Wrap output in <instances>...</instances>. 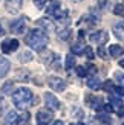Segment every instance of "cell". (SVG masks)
Returning <instances> with one entry per match:
<instances>
[{
	"label": "cell",
	"mask_w": 124,
	"mask_h": 125,
	"mask_svg": "<svg viewBox=\"0 0 124 125\" xmlns=\"http://www.w3.org/2000/svg\"><path fill=\"white\" fill-rule=\"evenodd\" d=\"M25 41H26V44L29 47H32L34 51H43V49L46 47V44H48V37H46V34L43 32V31L32 29V31L28 32Z\"/></svg>",
	"instance_id": "cell-1"
},
{
	"label": "cell",
	"mask_w": 124,
	"mask_h": 125,
	"mask_svg": "<svg viewBox=\"0 0 124 125\" xmlns=\"http://www.w3.org/2000/svg\"><path fill=\"white\" fill-rule=\"evenodd\" d=\"M32 101V92L26 87H20V89H17L14 92V95H12V102L17 108H26L28 105L31 104Z\"/></svg>",
	"instance_id": "cell-2"
},
{
	"label": "cell",
	"mask_w": 124,
	"mask_h": 125,
	"mask_svg": "<svg viewBox=\"0 0 124 125\" xmlns=\"http://www.w3.org/2000/svg\"><path fill=\"white\" fill-rule=\"evenodd\" d=\"M48 83H49V87H51L52 90H55V92H63L66 89V83L58 76H51Z\"/></svg>",
	"instance_id": "cell-3"
},
{
	"label": "cell",
	"mask_w": 124,
	"mask_h": 125,
	"mask_svg": "<svg viewBox=\"0 0 124 125\" xmlns=\"http://www.w3.org/2000/svg\"><path fill=\"white\" fill-rule=\"evenodd\" d=\"M45 102H46V107H48L49 110H58V108H60L58 99L55 98L52 93H45Z\"/></svg>",
	"instance_id": "cell-4"
},
{
	"label": "cell",
	"mask_w": 124,
	"mask_h": 125,
	"mask_svg": "<svg viewBox=\"0 0 124 125\" xmlns=\"http://www.w3.org/2000/svg\"><path fill=\"white\" fill-rule=\"evenodd\" d=\"M25 28H26V21H25V17L22 18H17L15 21H12L11 23V32H14V34H22Z\"/></svg>",
	"instance_id": "cell-5"
},
{
	"label": "cell",
	"mask_w": 124,
	"mask_h": 125,
	"mask_svg": "<svg viewBox=\"0 0 124 125\" xmlns=\"http://www.w3.org/2000/svg\"><path fill=\"white\" fill-rule=\"evenodd\" d=\"M17 47H18V41L15 38L14 40H5L2 43V51H3V53L14 52V51H17Z\"/></svg>",
	"instance_id": "cell-6"
},
{
	"label": "cell",
	"mask_w": 124,
	"mask_h": 125,
	"mask_svg": "<svg viewBox=\"0 0 124 125\" xmlns=\"http://www.w3.org/2000/svg\"><path fill=\"white\" fill-rule=\"evenodd\" d=\"M109 38V35L106 31H97V32H94L90 35V41L94 43H98V44H103V43H106Z\"/></svg>",
	"instance_id": "cell-7"
},
{
	"label": "cell",
	"mask_w": 124,
	"mask_h": 125,
	"mask_svg": "<svg viewBox=\"0 0 124 125\" xmlns=\"http://www.w3.org/2000/svg\"><path fill=\"white\" fill-rule=\"evenodd\" d=\"M51 121H52V115L49 113V111L40 110L38 113H37V122H38V125H48Z\"/></svg>",
	"instance_id": "cell-8"
},
{
	"label": "cell",
	"mask_w": 124,
	"mask_h": 125,
	"mask_svg": "<svg viewBox=\"0 0 124 125\" xmlns=\"http://www.w3.org/2000/svg\"><path fill=\"white\" fill-rule=\"evenodd\" d=\"M20 2L22 0H6L5 6H6V11L11 12V14H17L20 11Z\"/></svg>",
	"instance_id": "cell-9"
},
{
	"label": "cell",
	"mask_w": 124,
	"mask_h": 125,
	"mask_svg": "<svg viewBox=\"0 0 124 125\" xmlns=\"http://www.w3.org/2000/svg\"><path fill=\"white\" fill-rule=\"evenodd\" d=\"M9 67H11V62L5 57H0V78L6 76V73L9 72Z\"/></svg>",
	"instance_id": "cell-10"
},
{
	"label": "cell",
	"mask_w": 124,
	"mask_h": 125,
	"mask_svg": "<svg viewBox=\"0 0 124 125\" xmlns=\"http://www.w3.org/2000/svg\"><path fill=\"white\" fill-rule=\"evenodd\" d=\"M37 24H38V26H41L45 31H55L54 23L49 20V18H40V20H37Z\"/></svg>",
	"instance_id": "cell-11"
},
{
	"label": "cell",
	"mask_w": 124,
	"mask_h": 125,
	"mask_svg": "<svg viewBox=\"0 0 124 125\" xmlns=\"http://www.w3.org/2000/svg\"><path fill=\"white\" fill-rule=\"evenodd\" d=\"M113 34L118 40H124V24L123 23H115L113 24Z\"/></svg>",
	"instance_id": "cell-12"
},
{
	"label": "cell",
	"mask_w": 124,
	"mask_h": 125,
	"mask_svg": "<svg viewBox=\"0 0 124 125\" xmlns=\"http://www.w3.org/2000/svg\"><path fill=\"white\" fill-rule=\"evenodd\" d=\"M17 119H18V115L15 111H8V115L5 117V122L6 125H17Z\"/></svg>",
	"instance_id": "cell-13"
},
{
	"label": "cell",
	"mask_w": 124,
	"mask_h": 125,
	"mask_svg": "<svg viewBox=\"0 0 124 125\" xmlns=\"http://www.w3.org/2000/svg\"><path fill=\"white\" fill-rule=\"evenodd\" d=\"M109 53L112 55L113 58H116V57H120V55L123 53V47L118 46V44H112V46L109 47Z\"/></svg>",
	"instance_id": "cell-14"
},
{
	"label": "cell",
	"mask_w": 124,
	"mask_h": 125,
	"mask_svg": "<svg viewBox=\"0 0 124 125\" xmlns=\"http://www.w3.org/2000/svg\"><path fill=\"white\" fill-rule=\"evenodd\" d=\"M18 60H20L22 62H28V61H31V60H32V52H29V51L22 52L20 55H18Z\"/></svg>",
	"instance_id": "cell-15"
},
{
	"label": "cell",
	"mask_w": 124,
	"mask_h": 125,
	"mask_svg": "<svg viewBox=\"0 0 124 125\" xmlns=\"http://www.w3.org/2000/svg\"><path fill=\"white\" fill-rule=\"evenodd\" d=\"M87 87H89V89H94V90L100 89V79H98V78H90L87 81Z\"/></svg>",
	"instance_id": "cell-16"
},
{
	"label": "cell",
	"mask_w": 124,
	"mask_h": 125,
	"mask_svg": "<svg viewBox=\"0 0 124 125\" xmlns=\"http://www.w3.org/2000/svg\"><path fill=\"white\" fill-rule=\"evenodd\" d=\"M55 58H57V57H55V53H52V52H46V53L41 57V61L46 62V64H51V61L55 60Z\"/></svg>",
	"instance_id": "cell-17"
},
{
	"label": "cell",
	"mask_w": 124,
	"mask_h": 125,
	"mask_svg": "<svg viewBox=\"0 0 124 125\" xmlns=\"http://www.w3.org/2000/svg\"><path fill=\"white\" fill-rule=\"evenodd\" d=\"M58 37L61 40H67L71 37V29H67V28H63V29H60L58 31Z\"/></svg>",
	"instance_id": "cell-18"
},
{
	"label": "cell",
	"mask_w": 124,
	"mask_h": 125,
	"mask_svg": "<svg viewBox=\"0 0 124 125\" xmlns=\"http://www.w3.org/2000/svg\"><path fill=\"white\" fill-rule=\"evenodd\" d=\"M74 66H75V58H74V55H67L66 57V69L69 70V69H72Z\"/></svg>",
	"instance_id": "cell-19"
},
{
	"label": "cell",
	"mask_w": 124,
	"mask_h": 125,
	"mask_svg": "<svg viewBox=\"0 0 124 125\" xmlns=\"http://www.w3.org/2000/svg\"><path fill=\"white\" fill-rule=\"evenodd\" d=\"M72 52H74V53H77V55L83 53V52H84V46L81 44V43H77V44H74V46H72Z\"/></svg>",
	"instance_id": "cell-20"
},
{
	"label": "cell",
	"mask_w": 124,
	"mask_h": 125,
	"mask_svg": "<svg viewBox=\"0 0 124 125\" xmlns=\"http://www.w3.org/2000/svg\"><path fill=\"white\" fill-rule=\"evenodd\" d=\"M12 87H14V84H12L11 81H8V83H5V84H3L2 92L5 93V95H8V93H11V92H12Z\"/></svg>",
	"instance_id": "cell-21"
},
{
	"label": "cell",
	"mask_w": 124,
	"mask_h": 125,
	"mask_svg": "<svg viewBox=\"0 0 124 125\" xmlns=\"http://www.w3.org/2000/svg\"><path fill=\"white\" fill-rule=\"evenodd\" d=\"M29 121V113H23L22 116H18V119H17V125H25Z\"/></svg>",
	"instance_id": "cell-22"
},
{
	"label": "cell",
	"mask_w": 124,
	"mask_h": 125,
	"mask_svg": "<svg viewBox=\"0 0 124 125\" xmlns=\"http://www.w3.org/2000/svg\"><path fill=\"white\" fill-rule=\"evenodd\" d=\"M17 78L20 79V81H28V78H29V73H28L26 70H18V73H17Z\"/></svg>",
	"instance_id": "cell-23"
},
{
	"label": "cell",
	"mask_w": 124,
	"mask_h": 125,
	"mask_svg": "<svg viewBox=\"0 0 124 125\" xmlns=\"http://www.w3.org/2000/svg\"><path fill=\"white\" fill-rule=\"evenodd\" d=\"M110 104H112V105H115V107H116V108H118V107H121V105H123V101H121V99H120V98H115V96H110Z\"/></svg>",
	"instance_id": "cell-24"
},
{
	"label": "cell",
	"mask_w": 124,
	"mask_h": 125,
	"mask_svg": "<svg viewBox=\"0 0 124 125\" xmlns=\"http://www.w3.org/2000/svg\"><path fill=\"white\" fill-rule=\"evenodd\" d=\"M58 8H60V3H57V2H52V5L48 8V12H49V14H54V12L57 11Z\"/></svg>",
	"instance_id": "cell-25"
},
{
	"label": "cell",
	"mask_w": 124,
	"mask_h": 125,
	"mask_svg": "<svg viewBox=\"0 0 124 125\" xmlns=\"http://www.w3.org/2000/svg\"><path fill=\"white\" fill-rule=\"evenodd\" d=\"M113 12H115L116 15H121V14H124V5H115Z\"/></svg>",
	"instance_id": "cell-26"
},
{
	"label": "cell",
	"mask_w": 124,
	"mask_h": 125,
	"mask_svg": "<svg viewBox=\"0 0 124 125\" xmlns=\"http://www.w3.org/2000/svg\"><path fill=\"white\" fill-rule=\"evenodd\" d=\"M113 78L118 81V84H124V73H120V72H115Z\"/></svg>",
	"instance_id": "cell-27"
},
{
	"label": "cell",
	"mask_w": 124,
	"mask_h": 125,
	"mask_svg": "<svg viewBox=\"0 0 124 125\" xmlns=\"http://www.w3.org/2000/svg\"><path fill=\"white\" fill-rule=\"evenodd\" d=\"M77 75H78V76H86V75H87V70H86V67H83V66L77 67Z\"/></svg>",
	"instance_id": "cell-28"
},
{
	"label": "cell",
	"mask_w": 124,
	"mask_h": 125,
	"mask_svg": "<svg viewBox=\"0 0 124 125\" xmlns=\"http://www.w3.org/2000/svg\"><path fill=\"white\" fill-rule=\"evenodd\" d=\"M84 53H86V57L89 60L94 58V51H92V47H84Z\"/></svg>",
	"instance_id": "cell-29"
},
{
	"label": "cell",
	"mask_w": 124,
	"mask_h": 125,
	"mask_svg": "<svg viewBox=\"0 0 124 125\" xmlns=\"http://www.w3.org/2000/svg\"><path fill=\"white\" fill-rule=\"evenodd\" d=\"M34 3H35V6H37L38 9H41V8H45L46 0H34Z\"/></svg>",
	"instance_id": "cell-30"
},
{
	"label": "cell",
	"mask_w": 124,
	"mask_h": 125,
	"mask_svg": "<svg viewBox=\"0 0 124 125\" xmlns=\"http://www.w3.org/2000/svg\"><path fill=\"white\" fill-rule=\"evenodd\" d=\"M98 119L101 122H106V124H110V117L107 115H98Z\"/></svg>",
	"instance_id": "cell-31"
},
{
	"label": "cell",
	"mask_w": 124,
	"mask_h": 125,
	"mask_svg": "<svg viewBox=\"0 0 124 125\" xmlns=\"http://www.w3.org/2000/svg\"><path fill=\"white\" fill-rule=\"evenodd\" d=\"M113 92L116 93V95H120V96H124V87H123V85H120V87H115V89H113Z\"/></svg>",
	"instance_id": "cell-32"
},
{
	"label": "cell",
	"mask_w": 124,
	"mask_h": 125,
	"mask_svg": "<svg viewBox=\"0 0 124 125\" xmlns=\"http://www.w3.org/2000/svg\"><path fill=\"white\" fill-rule=\"evenodd\" d=\"M98 5H100V8H101V9H104V8H107L109 2H107V0H98Z\"/></svg>",
	"instance_id": "cell-33"
},
{
	"label": "cell",
	"mask_w": 124,
	"mask_h": 125,
	"mask_svg": "<svg viewBox=\"0 0 124 125\" xmlns=\"http://www.w3.org/2000/svg\"><path fill=\"white\" fill-rule=\"evenodd\" d=\"M98 55H100V57L101 58H106V51H104V47H100V49H98Z\"/></svg>",
	"instance_id": "cell-34"
},
{
	"label": "cell",
	"mask_w": 124,
	"mask_h": 125,
	"mask_svg": "<svg viewBox=\"0 0 124 125\" xmlns=\"http://www.w3.org/2000/svg\"><path fill=\"white\" fill-rule=\"evenodd\" d=\"M116 113H118V116H120V117H124V105L118 107V110H116Z\"/></svg>",
	"instance_id": "cell-35"
},
{
	"label": "cell",
	"mask_w": 124,
	"mask_h": 125,
	"mask_svg": "<svg viewBox=\"0 0 124 125\" xmlns=\"http://www.w3.org/2000/svg\"><path fill=\"white\" fill-rule=\"evenodd\" d=\"M103 108L106 111H112V105H103Z\"/></svg>",
	"instance_id": "cell-36"
},
{
	"label": "cell",
	"mask_w": 124,
	"mask_h": 125,
	"mask_svg": "<svg viewBox=\"0 0 124 125\" xmlns=\"http://www.w3.org/2000/svg\"><path fill=\"white\" fill-rule=\"evenodd\" d=\"M89 70H90V73H95V72H97V69H95L94 66H89Z\"/></svg>",
	"instance_id": "cell-37"
},
{
	"label": "cell",
	"mask_w": 124,
	"mask_h": 125,
	"mask_svg": "<svg viewBox=\"0 0 124 125\" xmlns=\"http://www.w3.org/2000/svg\"><path fill=\"white\" fill-rule=\"evenodd\" d=\"M5 107V102H3V99L2 98H0V111H2V108Z\"/></svg>",
	"instance_id": "cell-38"
},
{
	"label": "cell",
	"mask_w": 124,
	"mask_h": 125,
	"mask_svg": "<svg viewBox=\"0 0 124 125\" xmlns=\"http://www.w3.org/2000/svg\"><path fill=\"white\" fill-rule=\"evenodd\" d=\"M52 125H63V122H61V121H55Z\"/></svg>",
	"instance_id": "cell-39"
},
{
	"label": "cell",
	"mask_w": 124,
	"mask_h": 125,
	"mask_svg": "<svg viewBox=\"0 0 124 125\" xmlns=\"http://www.w3.org/2000/svg\"><path fill=\"white\" fill-rule=\"evenodd\" d=\"M5 34V31H3V28H2V24H0V37H2Z\"/></svg>",
	"instance_id": "cell-40"
},
{
	"label": "cell",
	"mask_w": 124,
	"mask_h": 125,
	"mask_svg": "<svg viewBox=\"0 0 124 125\" xmlns=\"http://www.w3.org/2000/svg\"><path fill=\"white\" fill-rule=\"evenodd\" d=\"M120 66H121V67L124 69V60H121V61H120Z\"/></svg>",
	"instance_id": "cell-41"
},
{
	"label": "cell",
	"mask_w": 124,
	"mask_h": 125,
	"mask_svg": "<svg viewBox=\"0 0 124 125\" xmlns=\"http://www.w3.org/2000/svg\"><path fill=\"white\" fill-rule=\"evenodd\" d=\"M74 2H81V0H74Z\"/></svg>",
	"instance_id": "cell-42"
},
{
	"label": "cell",
	"mask_w": 124,
	"mask_h": 125,
	"mask_svg": "<svg viewBox=\"0 0 124 125\" xmlns=\"http://www.w3.org/2000/svg\"><path fill=\"white\" fill-rule=\"evenodd\" d=\"M78 125H84V124H78Z\"/></svg>",
	"instance_id": "cell-43"
},
{
	"label": "cell",
	"mask_w": 124,
	"mask_h": 125,
	"mask_svg": "<svg viewBox=\"0 0 124 125\" xmlns=\"http://www.w3.org/2000/svg\"><path fill=\"white\" fill-rule=\"evenodd\" d=\"M71 125H74V124H71Z\"/></svg>",
	"instance_id": "cell-44"
},
{
	"label": "cell",
	"mask_w": 124,
	"mask_h": 125,
	"mask_svg": "<svg viewBox=\"0 0 124 125\" xmlns=\"http://www.w3.org/2000/svg\"><path fill=\"white\" fill-rule=\"evenodd\" d=\"M123 125H124V124H123Z\"/></svg>",
	"instance_id": "cell-45"
}]
</instances>
